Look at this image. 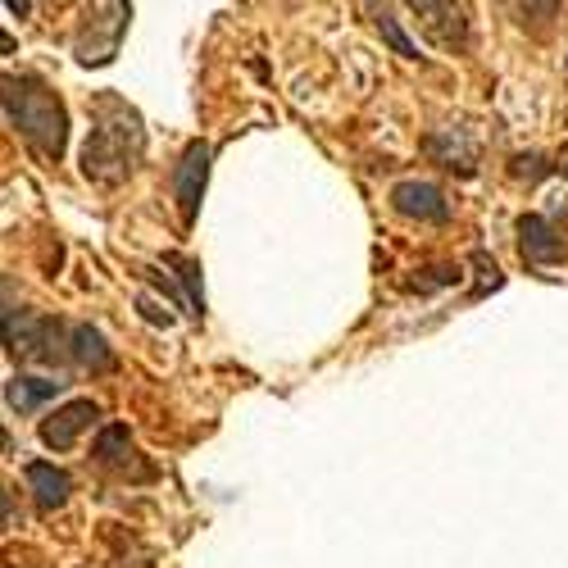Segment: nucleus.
<instances>
[{
	"instance_id": "f257e3e1",
	"label": "nucleus",
	"mask_w": 568,
	"mask_h": 568,
	"mask_svg": "<svg viewBox=\"0 0 568 568\" xmlns=\"http://www.w3.org/2000/svg\"><path fill=\"white\" fill-rule=\"evenodd\" d=\"M6 123L45 160H60L69 146V114L64 101L32 73H6Z\"/></svg>"
},
{
	"instance_id": "f03ea898",
	"label": "nucleus",
	"mask_w": 568,
	"mask_h": 568,
	"mask_svg": "<svg viewBox=\"0 0 568 568\" xmlns=\"http://www.w3.org/2000/svg\"><path fill=\"white\" fill-rule=\"evenodd\" d=\"M136 155H141V123H136V114L128 105L114 101V119H105V110H101V123L91 128V136H87L82 173L91 182H105L110 186V182H119V178L132 173Z\"/></svg>"
},
{
	"instance_id": "9d476101",
	"label": "nucleus",
	"mask_w": 568,
	"mask_h": 568,
	"mask_svg": "<svg viewBox=\"0 0 568 568\" xmlns=\"http://www.w3.org/2000/svg\"><path fill=\"white\" fill-rule=\"evenodd\" d=\"M60 387L64 383H51V377H10V383H6V400H10L14 414H32L37 405L55 400Z\"/></svg>"
},
{
	"instance_id": "4468645a",
	"label": "nucleus",
	"mask_w": 568,
	"mask_h": 568,
	"mask_svg": "<svg viewBox=\"0 0 568 568\" xmlns=\"http://www.w3.org/2000/svg\"><path fill=\"white\" fill-rule=\"evenodd\" d=\"M559 164H546L541 155H518L514 160V178H528V182H537V178H546V173H555Z\"/></svg>"
},
{
	"instance_id": "6e6552de",
	"label": "nucleus",
	"mask_w": 568,
	"mask_h": 568,
	"mask_svg": "<svg viewBox=\"0 0 568 568\" xmlns=\"http://www.w3.org/2000/svg\"><path fill=\"white\" fill-rule=\"evenodd\" d=\"M23 478H28L32 496H37V505H41V514L60 509V505L69 500V491H73L69 473H64V468H55V464H45V459H32V464L23 468Z\"/></svg>"
},
{
	"instance_id": "f8f14e48",
	"label": "nucleus",
	"mask_w": 568,
	"mask_h": 568,
	"mask_svg": "<svg viewBox=\"0 0 568 568\" xmlns=\"http://www.w3.org/2000/svg\"><path fill=\"white\" fill-rule=\"evenodd\" d=\"M373 23H377V32H383V41L392 45L396 55H405V60H418V45H414V41L400 32V19H396L392 10H377V14H373Z\"/></svg>"
},
{
	"instance_id": "7ed1b4c3",
	"label": "nucleus",
	"mask_w": 568,
	"mask_h": 568,
	"mask_svg": "<svg viewBox=\"0 0 568 568\" xmlns=\"http://www.w3.org/2000/svg\"><path fill=\"white\" fill-rule=\"evenodd\" d=\"M205 182H210V146H205V141H192V146L182 151V160L173 164V196H178L182 223L196 219V205L205 196Z\"/></svg>"
},
{
	"instance_id": "423d86ee",
	"label": "nucleus",
	"mask_w": 568,
	"mask_h": 568,
	"mask_svg": "<svg viewBox=\"0 0 568 568\" xmlns=\"http://www.w3.org/2000/svg\"><path fill=\"white\" fill-rule=\"evenodd\" d=\"M97 418H101L97 400H69V405H60L51 418L41 423V442L51 446V450H73V446H78V437H82Z\"/></svg>"
},
{
	"instance_id": "ddd939ff",
	"label": "nucleus",
	"mask_w": 568,
	"mask_h": 568,
	"mask_svg": "<svg viewBox=\"0 0 568 568\" xmlns=\"http://www.w3.org/2000/svg\"><path fill=\"white\" fill-rule=\"evenodd\" d=\"M428 151L446 164V169H459V173H473V155H468V146H464V136L455 141V146H446V136L442 132H433L428 136Z\"/></svg>"
},
{
	"instance_id": "20e7f679",
	"label": "nucleus",
	"mask_w": 568,
	"mask_h": 568,
	"mask_svg": "<svg viewBox=\"0 0 568 568\" xmlns=\"http://www.w3.org/2000/svg\"><path fill=\"white\" fill-rule=\"evenodd\" d=\"M392 205H396V214L418 219V223H446V219H450L446 192H442L437 182H418V178L392 186Z\"/></svg>"
},
{
	"instance_id": "39448f33",
	"label": "nucleus",
	"mask_w": 568,
	"mask_h": 568,
	"mask_svg": "<svg viewBox=\"0 0 568 568\" xmlns=\"http://www.w3.org/2000/svg\"><path fill=\"white\" fill-rule=\"evenodd\" d=\"M91 455H97V464L101 468H114V473H132V478H155V468L136 455V446H132V433L123 428V423H110V428H101V437H97V446H91Z\"/></svg>"
},
{
	"instance_id": "0eeeda50",
	"label": "nucleus",
	"mask_w": 568,
	"mask_h": 568,
	"mask_svg": "<svg viewBox=\"0 0 568 568\" xmlns=\"http://www.w3.org/2000/svg\"><path fill=\"white\" fill-rule=\"evenodd\" d=\"M518 246H524L528 264H559L564 260V236L546 214H524L518 219Z\"/></svg>"
},
{
	"instance_id": "9b49d317",
	"label": "nucleus",
	"mask_w": 568,
	"mask_h": 568,
	"mask_svg": "<svg viewBox=\"0 0 568 568\" xmlns=\"http://www.w3.org/2000/svg\"><path fill=\"white\" fill-rule=\"evenodd\" d=\"M164 268H178V282H182V301L196 318H205V292H201V264L192 255H164Z\"/></svg>"
},
{
	"instance_id": "1a4fd4ad",
	"label": "nucleus",
	"mask_w": 568,
	"mask_h": 568,
	"mask_svg": "<svg viewBox=\"0 0 568 568\" xmlns=\"http://www.w3.org/2000/svg\"><path fill=\"white\" fill-rule=\"evenodd\" d=\"M64 355H69L73 368H91V373H101V368L114 364V351L105 346V337L97 333V327H87V323H73V327H69Z\"/></svg>"
},
{
	"instance_id": "2eb2a0df",
	"label": "nucleus",
	"mask_w": 568,
	"mask_h": 568,
	"mask_svg": "<svg viewBox=\"0 0 568 568\" xmlns=\"http://www.w3.org/2000/svg\"><path fill=\"white\" fill-rule=\"evenodd\" d=\"M559 173H564V178H568V151H564V160H559Z\"/></svg>"
}]
</instances>
